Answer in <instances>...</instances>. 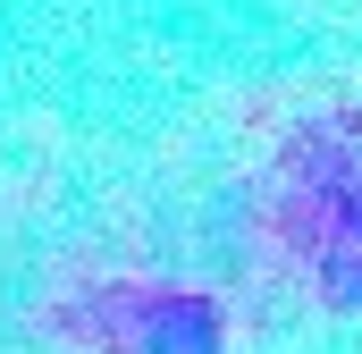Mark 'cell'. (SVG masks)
Segmentation results:
<instances>
[{
  "instance_id": "1",
  "label": "cell",
  "mask_w": 362,
  "mask_h": 354,
  "mask_svg": "<svg viewBox=\"0 0 362 354\" xmlns=\"http://www.w3.org/2000/svg\"><path fill=\"white\" fill-rule=\"evenodd\" d=\"M127 354H228V321L211 295H144L118 329Z\"/></svg>"
}]
</instances>
